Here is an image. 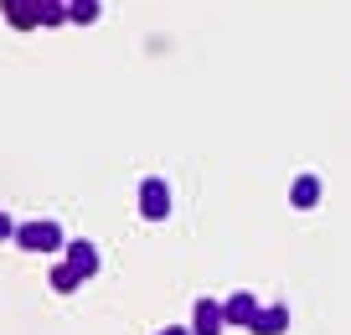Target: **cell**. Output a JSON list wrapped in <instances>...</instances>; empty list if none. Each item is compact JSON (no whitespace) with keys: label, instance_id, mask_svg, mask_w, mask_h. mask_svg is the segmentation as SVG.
Returning <instances> with one entry per match:
<instances>
[{"label":"cell","instance_id":"8","mask_svg":"<svg viewBox=\"0 0 351 335\" xmlns=\"http://www.w3.org/2000/svg\"><path fill=\"white\" fill-rule=\"evenodd\" d=\"M289 206H300V212H310V206H320V175H295V186H289Z\"/></svg>","mask_w":351,"mask_h":335},{"label":"cell","instance_id":"4","mask_svg":"<svg viewBox=\"0 0 351 335\" xmlns=\"http://www.w3.org/2000/svg\"><path fill=\"white\" fill-rule=\"evenodd\" d=\"M191 335H222L228 330V320H222V304L217 299H197L191 304V325H186Z\"/></svg>","mask_w":351,"mask_h":335},{"label":"cell","instance_id":"10","mask_svg":"<svg viewBox=\"0 0 351 335\" xmlns=\"http://www.w3.org/2000/svg\"><path fill=\"white\" fill-rule=\"evenodd\" d=\"M36 26H67V0H36Z\"/></svg>","mask_w":351,"mask_h":335},{"label":"cell","instance_id":"13","mask_svg":"<svg viewBox=\"0 0 351 335\" xmlns=\"http://www.w3.org/2000/svg\"><path fill=\"white\" fill-rule=\"evenodd\" d=\"M155 335H191L186 325H165V330H155Z\"/></svg>","mask_w":351,"mask_h":335},{"label":"cell","instance_id":"9","mask_svg":"<svg viewBox=\"0 0 351 335\" xmlns=\"http://www.w3.org/2000/svg\"><path fill=\"white\" fill-rule=\"evenodd\" d=\"M99 16H104L99 0H67V21H73V26H93Z\"/></svg>","mask_w":351,"mask_h":335},{"label":"cell","instance_id":"2","mask_svg":"<svg viewBox=\"0 0 351 335\" xmlns=\"http://www.w3.org/2000/svg\"><path fill=\"white\" fill-rule=\"evenodd\" d=\"M134 201H140V216H145V222H165V216L176 212V191L160 181V175H145V181L134 186Z\"/></svg>","mask_w":351,"mask_h":335},{"label":"cell","instance_id":"7","mask_svg":"<svg viewBox=\"0 0 351 335\" xmlns=\"http://www.w3.org/2000/svg\"><path fill=\"white\" fill-rule=\"evenodd\" d=\"M0 16L16 32H36V0H0Z\"/></svg>","mask_w":351,"mask_h":335},{"label":"cell","instance_id":"6","mask_svg":"<svg viewBox=\"0 0 351 335\" xmlns=\"http://www.w3.org/2000/svg\"><path fill=\"white\" fill-rule=\"evenodd\" d=\"M248 330L253 335H285L289 330V304H258V320Z\"/></svg>","mask_w":351,"mask_h":335},{"label":"cell","instance_id":"3","mask_svg":"<svg viewBox=\"0 0 351 335\" xmlns=\"http://www.w3.org/2000/svg\"><path fill=\"white\" fill-rule=\"evenodd\" d=\"M62 263H67V269L77 273V279H93L104 258H99V248H93V243H88V238H73V243H67V248H62Z\"/></svg>","mask_w":351,"mask_h":335},{"label":"cell","instance_id":"5","mask_svg":"<svg viewBox=\"0 0 351 335\" xmlns=\"http://www.w3.org/2000/svg\"><path fill=\"white\" fill-rule=\"evenodd\" d=\"M222 320H228V325H243V330H248V325L258 320V299H253L248 289L228 294V299H222Z\"/></svg>","mask_w":351,"mask_h":335},{"label":"cell","instance_id":"12","mask_svg":"<svg viewBox=\"0 0 351 335\" xmlns=\"http://www.w3.org/2000/svg\"><path fill=\"white\" fill-rule=\"evenodd\" d=\"M16 238V222H11V212H0V243H11Z\"/></svg>","mask_w":351,"mask_h":335},{"label":"cell","instance_id":"1","mask_svg":"<svg viewBox=\"0 0 351 335\" xmlns=\"http://www.w3.org/2000/svg\"><path fill=\"white\" fill-rule=\"evenodd\" d=\"M16 248H21V253H62L67 238H62L57 222L36 216V222H16Z\"/></svg>","mask_w":351,"mask_h":335},{"label":"cell","instance_id":"11","mask_svg":"<svg viewBox=\"0 0 351 335\" xmlns=\"http://www.w3.org/2000/svg\"><path fill=\"white\" fill-rule=\"evenodd\" d=\"M47 279H52V294H73L77 284H83L73 269H67V263H52V273H47Z\"/></svg>","mask_w":351,"mask_h":335}]
</instances>
